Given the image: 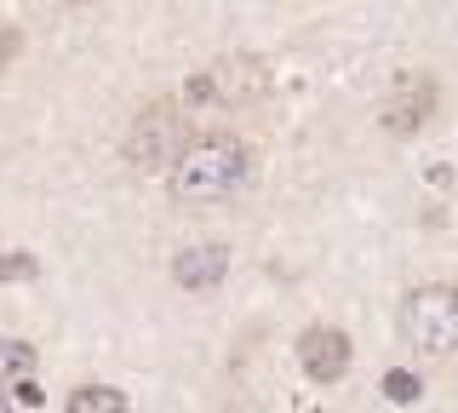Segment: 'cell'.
I'll return each mask as SVG.
<instances>
[{
	"instance_id": "obj_1",
	"label": "cell",
	"mask_w": 458,
	"mask_h": 413,
	"mask_svg": "<svg viewBox=\"0 0 458 413\" xmlns=\"http://www.w3.org/2000/svg\"><path fill=\"white\" fill-rule=\"evenodd\" d=\"M252 173V150L229 133H212L200 144L183 150V161L172 167V202L178 207H218L247 184Z\"/></svg>"
},
{
	"instance_id": "obj_2",
	"label": "cell",
	"mask_w": 458,
	"mask_h": 413,
	"mask_svg": "<svg viewBox=\"0 0 458 413\" xmlns=\"http://www.w3.org/2000/svg\"><path fill=\"white\" fill-rule=\"evenodd\" d=\"M401 339L419 356H453L458 350V288L453 281L407 293V305H401Z\"/></svg>"
},
{
	"instance_id": "obj_3",
	"label": "cell",
	"mask_w": 458,
	"mask_h": 413,
	"mask_svg": "<svg viewBox=\"0 0 458 413\" xmlns=\"http://www.w3.org/2000/svg\"><path fill=\"white\" fill-rule=\"evenodd\" d=\"M183 150H190V121L178 116V104H149L126 133V155L143 173H161V167H178Z\"/></svg>"
},
{
	"instance_id": "obj_4",
	"label": "cell",
	"mask_w": 458,
	"mask_h": 413,
	"mask_svg": "<svg viewBox=\"0 0 458 413\" xmlns=\"http://www.w3.org/2000/svg\"><path fill=\"white\" fill-rule=\"evenodd\" d=\"M264 64L258 58H224L212 64L207 75L190 81V98H212V104H252L258 92H264Z\"/></svg>"
},
{
	"instance_id": "obj_5",
	"label": "cell",
	"mask_w": 458,
	"mask_h": 413,
	"mask_svg": "<svg viewBox=\"0 0 458 413\" xmlns=\"http://www.w3.org/2000/svg\"><path fill=\"white\" fill-rule=\"evenodd\" d=\"M298 367H304L315 384L344 379V367H350V339H344L338 327H310V333L298 339Z\"/></svg>"
},
{
	"instance_id": "obj_6",
	"label": "cell",
	"mask_w": 458,
	"mask_h": 413,
	"mask_svg": "<svg viewBox=\"0 0 458 413\" xmlns=\"http://www.w3.org/2000/svg\"><path fill=\"white\" fill-rule=\"evenodd\" d=\"M429 109H436V81L429 75H401L390 104H384V126H390V133H419Z\"/></svg>"
},
{
	"instance_id": "obj_7",
	"label": "cell",
	"mask_w": 458,
	"mask_h": 413,
	"mask_svg": "<svg viewBox=\"0 0 458 413\" xmlns=\"http://www.w3.org/2000/svg\"><path fill=\"white\" fill-rule=\"evenodd\" d=\"M224 270H229V247L224 241H207V247H183L178 259H172V276H178V288H212V281H224Z\"/></svg>"
},
{
	"instance_id": "obj_8",
	"label": "cell",
	"mask_w": 458,
	"mask_h": 413,
	"mask_svg": "<svg viewBox=\"0 0 458 413\" xmlns=\"http://www.w3.org/2000/svg\"><path fill=\"white\" fill-rule=\"evenodd\" d=\"M69 413H126V396L109 391V384H81L69 396Z\"/></svg>"
},
{
	"instance_id": "obj_9",
	"label": "cell",
	"mask_w": 458,
	"mask_h": 413,
	"mask_svg": "<svg viewBox=\"0 0 458 413\" xmlns=\"http://www.w3.org/2000/svg\"><path fill=\"white\" fill-rule=\"evenodd\" d=\"M35 374V345H23V339H0V379L23 384Z\"/></svg>"
},
{
	"instance_id": "obj_10",
	"label": "cell",
	"mask_w": 458,
	"mask_h": 413,
	"mask_svg": "<svg viewBox=\"0 0 458 413\" xmlns=\"http://www.w3.org/2000/svg\"><path fill=\"white\" fill-rule=\"evenodd\" d=\"M419 391H424L419 374H401V367H395V374H384V396H390V402H401V408L419 402Z\"/></svg>"
},
{
	"instance_id": "obj_11",
	"label": "cell",
	"mask_w": 458,
	"mask_h": 413,
	"mask_svg": "<svg viewBox=\"0 0 458 413\" xmlns=\"http://www.w3.org/2000/svg\"><path fill=\"white\" fill-rule=\"evenodd\" d=\"M35 276V259H29V253H6V259H0V281H29Z\"/></svg>"
},
{
	"instance_id": "obj_12",
	"label": "cell",
	"mask_w": 458,
	"mask_h": 413,
	"mask_svg": "<svg viewBox=\"0 0 458 413\" xmlns=\"http://www.w3.org/2000/svg\"><path fill=\"white\" fill-rule=\"evenodd\" d=\"M12 52H18V30H12V23H0V69L12 64Z\"/></svg>"
},
{
	"instance_id": "obj_13",
	"label": "cell",
	"mask_w": 458,
	"mask_h": 413,
	"mask_svg": "<svg viewBox=\"0 0 458 413\" xmlns=\"http://www.w3.org/2000/svg\"><path fill=\"white\" fill-rule=\"evenodd\" d=\"M0 413H12V408H6V402H0Z\"/></svg>"
}]
</instances>
